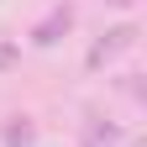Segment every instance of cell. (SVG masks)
<instances>
[{
	"label": "cell",
	"mask_w": 147,
	"mask_h": 147,
	"mask_svg": "<svg viewBox=\"0 0 147 147\" xmlns=\"http://www.w3.org/2000/svg\"><path fill=\"white\" fill-rule=\"evenodd\" d=\"M74 21H79V5H74V0H58V5H47L42 21H32L26 42L32 47H53V42H63V37L74 32Z\"/></svg>",
	"instance_id": "cell-1"
},
{
	"label": "cell",
	"mask_w": 147,
	"mask_h": 147,
	"mask_svg": "<svg viewBox=\"0 0 147 147\" xmlns=\"http://www.w3.org/2000/svg\"><path fill=\"white\" fill-rule=\"evenodd\" d=\"M131 42H137V26H131V21H121V26H110V32L100 37V42L89 47V58H84V68H105L110 58H116V53H126Z\"/></svg>",
	"instance_id": "cell-2"
},
{
	"label": "cell",
	"mask_w": 147,
	"mask_h": 147,
	"mask_svg": "<svg viewBox=\"0 0 147 147\" xmlns=\"http://www.w3.org/2000/svg\"><path fill=\"white\" fill-rule=\"evenodd\" d=\"M11 58H16V47H0V68H5V63H11Z\"/></svg>",
	"instance_id": "cell-6"
},
{
	"label": "cell",
	"mask_w": 147,
	"mask_h": 147,
	"mask_svg": "<svg viewBox=\"0 0 147 147\" xmlns=\"http://www.w3.org/2000/svg\"><path fill=\"white\" fill-rule=\"evenodd\" d=\"M0 137H5V147H32L37 142V121L32 116H11L5 126H0Z\"/></svg>",
	"instance_id": "cell-3"
},
{
	"label": "cell",
	"mask_w": 147,
	"mask_h": 147,
	"mask_svg": "<svg viewBox=\"0 0 147 147\" xmlns=\"http://www.w3.org/2000/svg\"><path fill=\"white\" fill-rule=\"evenodd\" d=\"M84 142H89V147H110V142H121V131H116V126H100V116H89Z\"/></svg>",
	"instance_id": "cell-4"
},
{
	"label": "cell",
	"mask_w": 147,
	"mask_h": 147,
	"mask_svg": "<svg viewBox=\"0 0 147 147\" xmlns=\"http://www.w3.org/2000/svg\"><path fill=\"white\" fill-rule=\"evenodd\" d=\"M105 5H116V11H131V5H137V0H105Z\"/></svg>",
	"instance_id": "cell-5"
}]
</instances>
